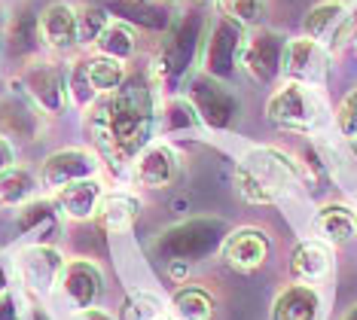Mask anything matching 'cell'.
Masks as SVG:
<instances>
[{
	"label": "cell",
	"mask_w": 357,
	"mask_h": 320,
	"mask_svg": "<svg viewBox=\"0 0 357 320\" xmlns=\"http://www.w3.org/2000/svg\"><path fill=\"white\" fill-rule=\"evenodd\" d=\"M92 135L113 168H132L153 135V101L147 79H126L92 107Z\"/></svg>",
	"instance_id": "6da1fadb"
},
{
	"label": "cell",
	"mask_w": 357,
	"mask_h": 320,
	"mask_svg": "<svg viewBox=\"0 0 357 320\" xmlns=\"http://www.w3.org/2000/svg\"><path fill=\"white\" fill-rule=\"evenodd\" d=\"M299 165L294 155L275 146H254L235 165V186L250 204H275L299 186Z\"/></svg>",
	"instance_id": "7a4b0ae2"
},
{
	"label": "cell",
	"mask_w": 357,
	"mask_h": 320,
	"mask_svg": "<svg viewBox=\"0 0 357 320\" xmlns=\"http://www.w3.org/2000/svg\"><path fill=\"white\" fill-rule=\"evenodd\" d=\"M266 119L281 131L294 135H318L330 125L333 110L321 86H303V83H284L275 89L266 101Z\"/></svg>",
	"instance_id": "3957f363"
},
{
	"label": "cell",
	"mask_w": 357,
	"mask_h": 320,
	"mask_svg": "<svg viewBox=\"0 0 357 320\" xmlns=\"http://www.w3.org/2000/svg\"><path fill=\"white\" fill-rule=\"evenodd\" d=\"M281 73L290 83L324 89L327 73H330V49L305 34L287 40L281 49Z\"/></svg>",
	"instance_id": "277c9868"
},
{
	"label": "cell",
	"mask_w": 357,
	"mask_h": 320,
	"mask_svg": "<svg viewBox=\"0 0 357 320\" xmlns=\"http://www.w3.org/2000/svg\"><path fill=\"white\" fill-rule=\"evenodd\" d=\"M128 171L144 190H168L181 177V153L172 144H147Z\"/></svg>",
	"instance_id": "5b68a950"
},
{
	"label": "cell",
	"mask_w": 357,
	"mask_h": 320,
	"mask_svg": "<svg viewBox=\"0 0 357 320\" xmlns=\"http://www.w3.org/2000/svg\"><path fill=\"white\" fill-rule=\"evenodd\" d=\"M59 290L64 293V299H68L77 311L98 308V302L104 296V275L95 262L70 259V262H64Z\"/></svg>",
	"instance_id": "8992f818"
},
{
	"label": "cell",
	"mask_w": 357,
	"mask_h": 320,
	"mask_svg": "<svg viewBox=\"0 0 357 320\" xmlns=\"http://www.w3.org/2000/svg\"><path fill=\"white\" fill-rule=\"evenodd\" d=\"M37 31H40L43 46L52 49V52H70V49H77L79 46L77 6L64 3V0H55V3L43 6V13L37 19Z\"/></svg>",
	"instance_id": "52a82bcc"
},
{
	"label": "cell",
	"mask_w": 357,
	"mask_h": 320,
	"mask_svg": "<svg viewBox=\"0 0 357 320\" xmlns=\"http://www.w3.org/2000/svg\"><path fill=\"white\" fill-rule=\"evenodd\" d=\"M19 272L22 281L31 293L37 296H50V293L59 287L61 272H64V259L55 247H46V244H37V247L22 250L19 257Z\"/></svg>",
	"instance_id": "ba28073f"
},
{
	"label": "cell",
	"mask_w": 357,
	"mask_h": 320,
	"mask_svg": "<svg viewBox=\"0 0 357 320\" xmlns=\"http://www.w3.org/2000/svg\"><path fill=\"white\" fill-rule=\"evenodd\" d=\"M269 259V235L257 226H241L223 241V262L232 272L250 275Z\"/></svg>",
	"instance_id": "9c48e42d"
},
{
	"label": "cell",
	"mask_w": 357,
	"mask_h": 320,
	"mask_svg": "<svg viewBox=\"0 0 357 320\" xmlns=\"http://www.w3.org/2000/svg\"><path fill=\"white\" fill-rule=\"evenodd\" d=\"M95 171H98V159H95V153L89 150H59L52 153L50 159L43 162V168H40V180H43V186H50L55 192L59 186H68L74 183V180H86V177H95Z\"/></svg>",
	"instance_id": "30bf717a"
},
{
	"label": "cell",
	"mask_w": 357,
	"mask_h": 320,
	"mask_svg": "<svg viewBox=\"0 0 357 320\" xmlns=\"http://www.w3.org/2000/svg\"><path fill=\"white\" fill-rule=\"evenodd\" d=\"M333 247L321 238H305L290 253V275L299 284H321L333 275Z\"/></svg>",
	"instance_id": "8fae6325"
},
{
	"label": "cell",
	"mask_w": 357,
	"mask_h": 320,
	"mask_svg": "<svg viewBox=\"0 0 357 320\" xmlns=\"http://www.w3.org/2000/svg\"><path fill=\"white\" fill-rule=\"evenodd\" d=\"M104 199V186L98 177H86V180H74L68 186H59L52 192V201L61 208L64 217L70 220H89L98 213V204Z\"/></svg>",
	"instance_id": "7c38bea8"
},
{
	"label": "cell",
	"mask_w": 357,
	"mask_h": 320,
	"mask_svg": "<svg viewBox=\"0 0 357 320\" xmlns=\"http://www.w3.org/2000/svg\"><path fill=\"white\" fill-rule=\"evenodd\" d=\"M314 232L321 241H327L330 247L336 244H348L357 238V208L342 201H330L318 208L314 213Z\"/></svg>",
	"instance_id": "4fadbf2b"
},
{
	"label": "cell",
	"mask_w": 357,
	"mask_h": 320,
	"mask_svg": "<svg viewBox=\"0 0 357 320\" xmlns=\"http://www.w3.org/2000/svg\"><path fill=\"white\" fill-rule=\"evenodd\" d=\"M144 204L132 190H113L104 192V199L98 204V226L104 232H128L135 226V220L141 217Z\"/></svg>",
	"instance_id": "5bb4252c"
},
{
	"label": "cell",
	"mask_w": 357,
	"mask_h": 320,
	"mask_svg": "<svg viewBox=\"0 0 357 320\" xmlns=\"http://www.w3.org/2000/svg\"><path fill=\"white\" fill-rule=\"evenodd\" d=\"M321 293L312 284H290L278 293L272 305V320H318Z\"/></svg>",
	"instance_id": "9a60e30c"
},
{
	"label": "cell",
	"mask_w": 357,
	"mask_h": 320,
	"mask_svg": "<svg viewBox=\"0 0 357 320\" xmlns=\"http://www.w3.org/2000/svg\"><path fill=\"white\" fill-rule=\"evenodd\" d=\"M345 22H348L345 3H339V0H324V3L312 6L308 15L303 19V34L330 49V40L339 34V28H342Z\"/></svg>",
	"instance_id": "2e32d148"
},
{
	"label": "cell",
	"mask_w": 357,
	"mask_h": 320,
	"mask_svg": "<svg viewBox=\"0 0 357 320\" xmlns=\"http://www.w3.org/2000/svg\"><path fill=\"white\" fill-rule=\"evenodd\" d=\"M83 73H86L89 89H92L95 95H110V92H116V89L126 83L128 68H126V61H119V59L92 52L83 61Z\"/></svg>",
	"instance_id": "e0dca14e"
},
{
	"label": "cell",
	"mask_w": 357,
	"mask_h": 320,
	"mask_svg": "<svg viewBox=\"0 0 357 320\" xmlns=\"http://www.w3.org/2000/svg\"><path fill=\"white\" fill-rule=\"evenodd\" d=\"M241 64H245L254 79H269L275 64H278V46H275V37L272 34H257V37L245 40V46H241Z\"/></svg>",
	"instance_id": "ac0fdd59"
},
{
	"label": "cell",
	"mask_w": 357,
	"mask_h": 320,
	"mask_svg": "<svg viewBox=\"0 0 357 320\" xmlns=\"http://www.w3.org/2000/svg\"><path fill=\"white\" fill-rule=\"evenodd\" d=\"M92 49L98 55H110V59L128 61L137 52V31L123 19H110V24L104 28V34L95 40Z\"/></svg>",
	"instance_id": "d6986e66"
},
{
	"label": "cell",
	"mask_w": 357,
	"mask_h": 320,
	"mask_svg": "<svg viewBox=\"0 0 357 320\" xmlns=\"http://www.w3.org/2000/svg\"><path fill=\"white\" fill-rule=\"evenodd\" d=\"M172 314L177 320H211L214 317V302L199 287H183L172 299Z\"/></svg>",
	"instance_id": "ffe728a7"
},
{
	"label": "cell",
	"mask_w": 357,
	"mask_h": 320,
	"mask_svg": "<svg viewBox=\"0 0 357 320\" xmlns=\"http://www.w3.org/2000/svg\"><path fill=\"white\" fill-rule=\"evenodd\" d=\"M31 92L40 98L43 107H52V110H61L64 101H68V89H64V79L55 68H40L28 77Z\"/></svg>",
	"instance_id": "44dd1931"
},
{
	"label": "cell",
	"mask_w": 357,
	"mask_h": 320,
	"mask_svg": "<svg viewBox=\"0 0 357 320\" xmlns=\"http://www.w3.org/2000/svg\"><path fill=\"white\" fill-rule=\"evenodd\" d=\"M217 6L238 28H257L266 19V0H217Z\"/></svg>",
	"instance_id": "7402d4cb"
},
{
	"label": "cell",
	"mask_w": 357,
	"mask_h": 320,
	"mask_svg": "<svg viewBox=\"0 0 357 320\" xmlns=\"http://www.w3.org/2000/svg\"><path fill=\"white\" fill-rule=\"evenodd\" d=\"M34 190H37V183H34V177H31L28 171H22V168H6L3 174H0V201H3V204H19V201H25Z\"/></svg>",
	"instance_id": "603a6c76"
},
{
	"label": "cell",
	"mask_w": 357,
	"mask_h": 320,
	"mask_svg": "<svg viewBox=\"0 0 357 320\" xmlns=\"http://www.w3.org/2000/svg\"><path fill=\"white\" fill-rule=\"evenodd\" d=\"M77 15H79V43H83V46H95V40H98L104 34V28L110 24L107 10L86 3V6H79V10H77Z\"/></svg>",
	"instance_id": "cb8c5ba5"
},
{
	"label": "cell",
	"mask_w": 357,
	"mask_h": 320,
	"mask_svg": "<svg viewBox=\"0 0 357 320\" xmlns=\"http://www.w3.org/2000/svg\"><path fill=\"white\" fill-rule=\"evenodd\" d=\"M162 299L156 293H135V296H128L126 308H123V320H162Z\"/></svg>",
	"instance_id": "d4e9b609"
},
{
	"label": "cell",
	"mask_w": 357,
	"mask_h": 320,
	"mask_svg": "<svg viewBox=\"0 0 357 320\" xmlns=\"http://www.w3.org/2000/svg\"><path fill=\"white\" fill-rule=\"evenodd\" d=\"M336 128H339V135H342L345 141L357 137V89H354V92H348L342 98V104H339V110H336Z\"/></svg>",
	"instance_id": "484cf974"
},
{
	"label": "cell",
	"mask_w": 357,
	"mask_h": 320,
	"mask_svg": "<svg viewBox=\"0 0 357 320\" xmlns=\"http://www.w3.org/2000/svg\"><path fill=\"white\" fill-rule=\"evenodd\" d=\"M6 168H13V153H10V146L0 141V174H3Z\"/></svg>",
	"instance_id": "4316f807"
},
{
	"label": "cell",
	"mask_w": 357,
	"mask_h": 320,
	"mask_svg": "<svg viewBox=\"0 0 357 320\" xmlns=\"http://www.w3.org/2000/svg\"><path fill=\"white\" fill-rule=\"evenodd\" d=\"M83 320H110V317L104 314L101 308H89V311H83Z\"/></svg>",
	"instance_id": "83f0119b"
},
{
	"label": "cell",
	"mask_w": 357,
	"mask_h": 320,
	"mask_svg": "<svg viewBox=\"0 0 357 320\" xmlns=\"http://www.w3.org/2000/svg\"><path fill=\"white\" fill-rule=\"evenodd\" d=\"M6 290V272H3V262H0V293Z\"/></svg>",
	"instance_id": "f1b7e54d"
},
{
	"label": "cell",
	"mask_w": 357,
	"mask_h": 320,
	"mask_svg": "<svg viewBox=\"0 0 357 320\" xmlns=\"http://www.w3.org/2000/svg\"><path fill=\"white\" fill-rule=\"evenodd\" d=\"M348 146H351V153L357 155V137H351V141H348Z\"/></svg>",
	"instance_id": "f546056e"
},
{
	"label": "cell",
	"mask_w": 357,
	"mask_h": 320,
	"mask_svg": "<svg viewBox=\"0 0 357 320\" xmlns=\"http://www.w3.org/2000/svg\"><path fill=\"white\" fill-rule=\"evenodd\" d=\"M351 46H354V52H357V31H354V37H351Z\"/></svg>",
	"instance_id": "4dcf8cb0"
},
{
	"label": "cell",
	"mask_w": 357,
	"mask_h": 320,
	"mask_svg": "<svg viewBox=\"0 0 357 320\" xmlns=\"http://www.w3.org/2000/svg\"><path fill=\"white\" fill-rule=\"evenodd\" d=\"M345 320H357V308H354V311H351V314H348Z\"/></svg>",
	"instance_id": "1f68e13d"
},
{
	"label": "cell",
	"mask_w": 357,
	"mask_h": 320,
	"mask_svg": "<svg viewBox=\"0 0 357 320\" xmlns=\"http://www.w3.org/2000/svg\"><path fill=\"white\" fill-rule=\"evenodd\" d=\"M128 3H153V0H128Z\"/></svg>",
	"instance_id": "d6a6232c"
},
{
	"label": "cell",
	"mask_w": 357,
	"mask_h": 320,
	"mask_svg": "<svg viewBox=\"0 0 357 320\" xmlns=\"http://www.w3.org/2000/svg\"><path fill=\"white\" fill-rule=\"evenodd\" d=\"M202 3H211V0H202ZM214 3H217V0H214Z\"/></svg>",
	"instance_id": "836d02e7"
},
{
	"label": "cell",
	"mask_w": 357,
	"mask_h": 320,
	"mask_svg": "<svg viewBox=\"0 0 357 320\" xmlns=\"http://www.w3.org/2000/svg\"><path fill=\"white\" fill-rule=\"evenodd\" d=\"M165 3H177V0H165Z\"/></svg>",
	"instance_id": "e575fe53"
},
{
	"label": "cell",
	"mask_w": 357,
	"mask_h": 320,
	"mask_svg": "<svg viewBox=\"0 0 357 320\" xmlns=\"http://www.w3.org/2000/svg\"><path fill=\"white\" fill-rule=\"evenodd\" d=\"M0 208H3V201H0Z\"/></svg>",
	"instance_id": "d590c367"
},
{
	"label": "cell",
	"mask_w": 357,
	"mask_h": 320,
	"mask_svg": "<svg viewBox=\"0 0 357 320\" xmlns=\"http://www.w3.org/2000/svg\"><path fill=\"white\" fill-rule=\"evenodd\" d=\"M162 320H168V317H162Z\"/></svg>",
	"instance_id": "8d00e7d4"
}]
</instances>
